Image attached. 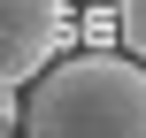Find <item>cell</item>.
Here are the masks:
<instances>
[{"label":"cell","instance_id":"6da1fadb","mask_svg":"<svg viewBox=\"0 0 146 138\" xmlns=\"http://www.w3.org/2000/svg\"><path fill=\"white\" fill-rule=\"evenodd\" d=\"M31 138H146V61L115 46L54 54L23 85Z\"/></svg>","mask_w":146,"mask_h":138},{"label":"cell","instance_id":"7a4b0ae2","mask_svg":"<svg viewBox=\"0 0 146 138\" xmlns=\"http://www.w3.org/2000/svg\"><path fill=\"white\" fill-rule=\"evenodd\" d=\"M8 8V46H0V69H8V85H31L77 31H69V8L77 0H0Z\"/></svg>","mask_w":146,"mask_h":138},{"label":"cell","instance_id":"3957f363","mask_svg":"<svg viewBox=\"0 0 146 138\" xmlns=\"http://www.w3.org/2000/svg\"><path fill=\"white\" fill-rule=\"evenodd\" d=\"M115 8H123V46L146 61V0H115Z\"/></svg>","mask_w":146,"mask_h":138},{"label":"cell","instance_id":"277c9868","mask_svg":"<svg viewBox=\"0 0 146 138\" xmlns=\"http://www.w3.org/2000/svg\"><path fill=\"white\" fill-rule=\"evenodd\" d=\"M77 8H92V0H77Z\"/></svg>","mask_w":146,"mask_h":138}]
</instances>
